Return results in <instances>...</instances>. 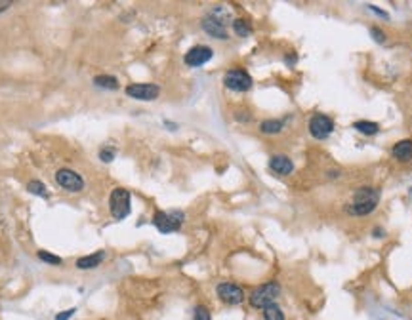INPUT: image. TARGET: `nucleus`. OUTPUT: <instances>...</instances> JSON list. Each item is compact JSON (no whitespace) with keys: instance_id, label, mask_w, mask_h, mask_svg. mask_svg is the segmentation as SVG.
Returning a JSON list of instances; mask_svg holds the SVG:
<instances>
[{"instance_id":"1","label":"nucleus","mask_w":412,"mask_h":320,"mask_svg":"<svg viewBox=\"0 0 412 320\" xmlns=\"http://www.w3.org/2000/svg\"><path fill=\"white\" fill-rule=\"evenodd\" d=\"M378 202H380V190L374 187H360L353 193L351 200L345 204V212L355 217L369 216L376 210Z\"/></svg>"},{"instance_id":"2","label":"nucleus","mask_w":412,"mask_h":320,"mask_svg":"<svg viewBox=\"0 0 412 320\" xmlns=\"http://www.w3.org/2000/svg\"><path fill=\"white\" fill-rule=\"evenodd\" d=\"M231 21V16L225 8H214L210 10L202 18V31L206 35L214 36L218 40H227L229 33H227V23Z\"/></svg>"},{"instance_id":"3","label":"nucleus","mask_w":412,"mask_h":320,"mask_svg":"<svg viewBox=\"0 0 412 320\" xmlns=\"http://www.w3.org/2000/svg\"><path fill=\"white\" fill-rule=\"evenodd\" d=\"M279 295H281V284L277 280H271V282H266V284L258 286L256 290H252L248 303L254 309H266L267 305L277 301Z\"/></svg>"},{"instance_id":"4","label":"nucleus","mask_w":412,"mask_h":320,"mask_svg":"<svg viewBox=\"0 0 412 320\" xmlns=\"http://www.w3.org/2000/svg\"><path fill=\"white\" fill-rule=\"evenodd\" d=\"M183 219H185V214L180 212V210H172V212L159 210L153 216V225L157 227L161 233L168 234V233L180 231L181 225H183Z\"/></svg>"},{"instance_id":"5","label":"nucleus","mask_w":412,"mask_h":320,"mask_svg":"<svg viewBox=\"0 0 412 320\" xmlns=\"http://www.w3.org/2000/svg\"><path fill=\"white\" fill-rule=\"evenodd\" d=\"M130 200H132L130 190H126L124 187L113 189L111 197H109V210L117 221H122L130 216Z\"/></svg>"},{"instance_id":"6","label":"nucleus","mask_w":412,"mask_h":320,"mask_svg":"<svg viewBox=\"0 0 412 320\" xmlns=\"http://www.w3.org/2000/svg\"><path fill=\"white\" fill-rule=\"evenodd\" d=\"M254 80L244 69H229L223 77V86L231 92H248Z\"/></svg>"},{"instance_id":"7","label":"nucleus","mask_w":412,"mask_h":320,"mask_svg":"<svg viewBox=\"0 0 412 320\" xmlns=\"http://www.w3.org/2000/svg\"><path fill=\"white\" fill-rule=\"evenodd\" d=\"M332 132H334V120H332L330 116H326V114H315V116H311V120H309V134H311V138L323 141V139L328 138Z\"/></svg>"},{"instance_id":"8","label":"nucleus","mask_w":412,"mask_h":320,"mask_svg":"<svg viewBox=\"0 0 412 320\" xmlns=\"http://www.w3.org/2000/svg\"><path fill=\"white\" fill-rule=\"evenodd\" d=\"M216 294L225 305H240L244 301V290L235 282H222L216 288Z\"/></svg>"},{"instance_id":"9","label":"nucleus","mask_w":412,"mask_h":320,"mask_svg":"<svg viewBox=\"0 0 412 320\" xmlns=\"http://www.w3.org/2000/svg\"><path fill=\"white\" fill-rule=\"evenodd\" d=\"M56 181L60 187H63L65 190H71V193H78V190L84 189V179L78 175L77 172L69 170V168H61L56 173Z\"/></svg>"},{"instance_id":"10","label":"nucleus","mask_w":412,"mask_h":320,"mask_svg":"<svg viewBox=\"0 0 412 320\" xmlns=\"http://www.w3.org/2000/svg\"><path fill=\"white\" fill-rule=\"evenodd\" d=\"M161 94V88L157 84H130L126 86V95L139 99V101H153Z\"/></svg>"},{"instance_id":"11","label":"nucleus","mask_w":412,"mask_h":320,"mask_svg":"<svg viewBox=\"0 0 412 320\" xmlns=\"http://www.w3.org/2000/svg\"><path fill=\"white\" fill-rule=\"evenodd\" d=\"M212 57H214V50H212L210 46H195V48H191V50L185 53L183 61H185V65H189V67H202V65L208 63Z\"/></svg>"},{"instance_id":"12","label":"nucleus","mask_w":412,"mask_h":320,"mask_svg":"<svg viewBox=\"0 0 412 320\" xmlns=\"http://www.w3.org/2000/svg\"><path fill=\"white\" fill-rule=\"evenodd\" d=\"M269 170L277 175H290L294 172V162L286 155H275L269 160Z\"/></svg>"},{"instance_id":"13","label":"nucleus","mask_w":412,"mask_h":320,"mask_svg":"<svg viewBox=\"0 0 412 320\" xmlns=\"http://www.w3.org/2000/svg\"><path fill=\"white\" fill-rule=\"evenodd\" d=\"M105 260V251L97 250L90 255H84V258H78L77 260V269L80 271H88V269H95L101 265V261Z\"/></svg>"},{"instance_id":"14","label":"nucleus","mask_w":412,"mask_h":320,"mask_svg":"<svg viewBox=\"0 0 412 320\" xmlns=\"http://www.w3.org/2000/svg\"><path fill=\"white\" fill-rule=\"evenodd\" d=\"M391 155L401 160V162H408L412 160V139H403V141H397L391 149Z\"/></svg>"},{"instance_id":"15","label":"nucleus","mask_w":412,"mask_h":320,"mask_svg":"<svg viewBox=\"0 0 412 320\" xmlns=\"http://www.w3.org/2000/svg\"><path fill=\"white\" fill-rule=\"evenodd\" d=\"M284 122L283 120H275V118H269V120H264L260 124V132L266 134V136H275L279 132L283 130Z\"/></svg>"},{"instance_id":"16","label":"nucleus","mask_w":412,"mask_h":320,"mask_svg":"<svg viewBox=\"0 0 412 320\" xmlns=\"http://www.w3.org/2000/svg\"><path fill=\"white\" fill-rule=\"evenodd\" d=\"M353 128L357 132H360L363 136H376L380 132V126L376 122H370V120H357L353 124Z\"/></svg>"},{"instance_id":"17","label":"nucleus","mask_w":412,"mask_h":320,"mask_svg":"<svg viewBox=\"0 0 412 320\" xmlns=\"http://www.w3.org/2000/svg\"><path fill=\"white\" fill-rule=\"evenodd\" d=\"M233 31H235V35L240 36V38H246V36H250V33H252V27H250V23L246 21V19H233Z\"/></svg>"},{"instance_id":"18","label":"nucleus","mask_w":412,"mask_h":320,"mask_svg":"<svg viewBox=\"0 0 412 320\" xmlns=\"http://www.w3.org/2000/svg\"><path fill=\"white\" fill-rule=\"evenodd\" d=\"M94 84L99 88H105V90H117L119 88V80L111 75H97L94 78Z\"/></svg>"},{"instance_id":"19","label":"nucleus","mask_w":412,"mask_h":320,"mask_svg":"<svg viewBox=\"0 0 412 320\" xmlns=\"http://www.w3.org/2000/svg\"><path fill=\"white\" fill-rule=\"evenodd\" d=\"M264 320H284V312L283 309L277 305V303H271L264 309Z\"/></svg>"},{"instance_id":"20","label":"nucleus","mask_w":412,"mask_h":320,"mask_svg":"<svg viewBox=\"0 0 412 320\" xmlns=\"http://www.w3.org/2000/svg\"><path fill=\"white\" fill-rule=\"evenodd\" d=\"M27 190H29V193H33V195H36V197H44V199H48L46 185H44L42 181H38V179H33V181L27 183Z\"/></svg>"},{"instance_id":"21","label":"nucleus","mask_w":412,"mask_h":320,"mask_svg":"<svg viewBox=\"0 0 412 320\" xmlns=\"http://www.w3.org/2000/svg\"><path fill=\"white\" fill-rule=\"evenodd\" d=\"M36 255H38V260L44 261V263H48V265H61V258L54 255V253H50V251L38 250L36 251Z\"/></svg>"},{"instance_id":"22","label":"nucleus","mask_w":412,"mask_h":320,"mask_svg":"<svg viewBox=\"0 0 412 320\" xmlns=\"http://www.w3.org/2000/svg\"><path fill=\"white\" fill-rule=\"evenodd\" d=\"M193 320H212V314L204 305H197L193 311Z\"/></svg>"},{"instance_id":"23","label":"nucleus","mask_w":412,"mask_h":320,"mask_svg":"<svg viewBox=\"0 0 412 320\" xmlns=\"http://www.w3.org/2000/svg\"><path fill=\"white\" fill-rule=\"evenodd\" d=\"M99 158H101L103 162H113V160H115V149L103 147L101 151H99Z\"/></svg>"},{"instance_id":"24","label":"nucleus","mask_w":412,"mask_h":320,"mask_svg":"<svg viewBox=\"0 0 412 320\" xmlns=\"http://www.w3.org/2000/svg\"><path fill=\"white\" fill-rule=\"evenodd\" d=\"M370 35H372V38H374L378 44L386 42V33H384V31H380L378 27H372V29H370Z\"/></svg>"},{"instance_id":"25","label":"nucleus","mask_w":412,"mask_h":320,"mask_svg":"<svg viewBox=\"0 0 412 320\" xmlns=\"http://www.w3.org/2000/svg\"><path fill=\"white\" fill-rule=\"evenodd\" d=\"M77 312V309H67V311L60 312V314H56V320H69L73 314Z\"/></svg>"},{"instance_id":"26","label":"nucleus","mask_w":412,"mask_h":320,"mask_svg":"<svg viewBox=\"0 0 412 320\" xmlns=\"http://www.w3.org/2000/svg\"><path fill=\"white\" fill-rule=\"evenodd\" d=\"M369 10H372V12H374L376 16H380V18H384V19H387V18H389V16H387V14H386V12H384V10L376 8V6H372V4H370V6H369Z\"/></svg>"},{"instance_id":"27","label":"nucleus","mask_w":412,"mask_h":320,"mask_svg":"<svg viewBox=\"0 0 412 320\" xmlns=\"http://www.w3.org/2000/svg\"><path fill=\"white\" fill-rule=\"evenodd\" d=\"M10 6H12V2H10V0H0V12H6Z\"/></svg>"},{"instance_id":"28","label":"nucleus","mask_w":412,"mask_h":320,"mask_svg":"<svg viewBox=\"0 0 412 320\" xmlns=\"http://www.w3.org/2000/svg\"><path fill=\"white\" fill-rule=\"evenodd\" d=\"M374 236H376V238H382V236H386V231H384V229H374Z\"/></svg>"}]
</instances>
